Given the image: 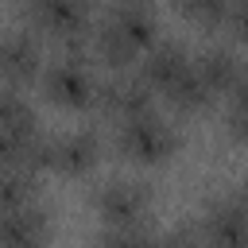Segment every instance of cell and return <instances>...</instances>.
Returning a JSON list of instances; mask_svg holds the SVG:
<instances>
[{
    "mask_svg": "<svg viewBox=\"0 0 248 248\" xmlns=\"http://www.w3.org/2000/svg\"><path fill=\"white\" fill-rule=\"evenodd\" d=\"M23 16H27V27L39 39H54L58 50H89L97 0H31Z\"/></svg>",
    "mask_w": 248,
    "mask_h": 248,
    "instance_id": "obj_1",
    "label": "cell"
},
{
    "mask_svg": "<svg viewBox=\"0 0 248 248\" xmlns=\"http://www.w3.org/2000/svg\"><path fill=\"white\" fill-rule=\"evenodd\" d=\"M89 50H58L54 58H46L43 74H39V93L70 112H93V97H97V74L89 66Z\"/></svg>",
    "mask_w": 248,
    "mask_h": 248,
    "instance_id": "obj_2",
    "label": "cell"
},
{
    "mask_svg": "<svg viewBox=\"0 0 248 248\" xmlns=\"http://www.w3.org/2000/svg\"><path fill=\"white\" fill-rule=\"evenodd\" d=\"M182 147V132L174 120H167L163 112H143V116H132V120H120L112 124V151L128 163H140V167H155V163H167L174 151Z\"/></svg>",
    "mask_w": 248,
    "mask_h": 248,
    "instance_id": "obj_3",
    "label": "cell"
},
{
    "mask_svg": "<svg viewBox=\"0 0 248 248\" xmlns=\"http://www.w3.org/2000/svg\"><path fill=\"white\" fill-rule=\"evenodd\" d=\"M155 108V89L140 78V70H112L97 81V97H93V112L108 124L143 116Z\"/></svg>",
    "mask_w": 248,
    "mask_h": 248,
    "instance_id": "obj_4",
    "label": "cell"
},
{
    "mask_svg": "<svg viewBox=\"0 0 248 248\" xmlns=\"http://www.w3.org/2000/svg\"><path fill=\"white\" fill-rule=\"evenodd\" d=\"M209 248H248V186L213 194L198 217Z\"/></svg>",
    "mask_w": 248,
    "mask_h": 248,
    "instance_id": "obj_5",
    "label": "cell"
},
{
    "mask_svg": "<svg viewBox=\"0 0 248 248\" xmlns=\"http://www.w3.org/2000/svg\"><path fill=\"white\" fill-rule=\"evenodd\" d=\"M89 202L105 225H140V221H147V213L155 205V190L147 178L120 174V178H105L89 194Z\"/></svg>",
    "mask_w": 248,
    "mask_h": 248,
    "instance_id": "obj_6",
    "label": "cell"
},
{
    "mask_svg": "<svg viewBox=\"0 0 248 248\" xmlns=\"http://www.w3.org/2000/svg\"><path fill=\"white\" fill-rule=\"evenodd\" d=\"M46 58H43V39L31 27H0V85L27 89L39 85Z\"/></svg>",
    "mask_w": 248,
    "mask_h": 248,
    "instance_id": "obj_7",
    "label": "cell"
},
{
    "mask_svg": "<svg viewBox=\"0 0 248 248\" xmlns=\"http://www.w3.org/2000/svg\"><path fill=\"white\" fill-rule=\"evenodd\" d=\"M97 23L108 27V31H116L136 54H143L159 39L155 0H105V8L97 12Z\"/></svg>",
    "mask_w": 248,
    "mask_h": 248,
    "instance_id": "obj_8",
    "label": "cell"
},
{
    "mask_svg": "<svg viewBox=\"0 0 248 248\" xmlns=\"http://www.w3.org/2000/svg\"><path fill=\"white\" fill-rule=\"evenodd\" d=\"M105 155V140L93 128H70L62 136H54V170L66 178H81L89 174Z\"/></svg>",
    "mask_w": 248,
    "mask_h": 248,
    "instance_id": "obj_9",
    "label": "cell"
},
{
    "mask_svg": "<svg viewBox=\"0 0 248 248\" xmlns=\"http://www.w3.org/2000/svg\"><path fill=\"white\" fill-rule=\"evenodd\" d=\"M190 62H194V54L186 50V43H178V39H170V35H159V39L140 54L136 70H140V78H143L155 93H163Z\"/></svg>",
    "mask_w": 248,
    "mask_h": 248,
    "instance_id": "obj_10",
    "label": "cell"
},
{
    "mask_svg": "<svg viewBox=\"0 0 248 248\" xmlns=\"http://www.w3.org/2000/svg\"><path fill=\"white\" fill-rule=\"evenodd\" d=\"M194 70L213 89V97H229L236 89V81L244 78V62H240V54L229 43H205L194 54Z\"/></svg>",
    "mask_w": 248,
    "mask_h": 248,
    "instance_id": "obj_11",
    "label": "cell"
},
{
    "mask_svg": "<svg viewBox=\"0 0 248 248\" xmlns=\"http://www.w3.org/2000/svg\"><path fill=\"white\" fill-rule=\"evenodd\" d=\"M50 209L43 202H31L23 209H12L0 232V248H46L50 244Z\"/></svg>",
    "mask_w": 248,
    "mask_h": 248,
    "instance_id": "obj_12",
    "label": "cell"
},
{
    "mask_svg": "<svg viewBox=\"0 0 248 248\" xmlns=\"http://www.w3.org/2000/svg\"><path fill=\"white\" fill-rule=\"evenodd\" d=\"M159 97H163V101H167V105H170L178 116L205 112V108L217 101V97H213V89H209V85L202 81V74L194 70V62H190V66H186V70H182V74H178V78H174V81H170V85H167Z\"/></svg>",
    "mask_w": 248,
    "mask_h": 248,
    "instance_id": "obj_13",
    "label": "cell"
},
{
    "mask_svg": "<svg viewBox=\"0 0 248 248\" xmlns=\"http://www.w3.org/2000/svg\"><path fill=\"white\" fill-rule=\"evenodd\" d=\"M39 174L35 170H23V167H8L0 170V205L12 213V209H23L31 202H39Z\"/></svg>",
    "mask_w": 248,
    "mask_h": 248,
    "instance_id": "obj_14",
    "label": "cell"
},
{
    "mask_svg": "<svg viewBox=\"0 0 248 248\" xmlns=\"http://www.w3.org/2000/svg\"><path fill=\"white\" fill-rule=\"evenodd\" d=\"M0 132H39V112L23 89L0 85Z\"/></svg>",
    "mask_w": 248,
    "mask_h": 248,
    "instance_id": "obj_15",
    "label": "cell"
},
{
    "mask_svg": "<svg viewBox=\"0 0 248 248\" xmlns=\"http://www.w3.org/2000/svg\"><path fill=\"white\" fill-rule=\"evenodd\" d=\"M155 240H159V232L147 221H140V225H105L89 240V248H155Z\"/></svg>",
    "mask_w": 248,
    "mask_h": 248,
    "instance_id": "obj_16",
    "label": "cell"
},
{
    "mask_svg": "<svg viewBox=\"0 0 248 248\" xmlns=\"http://www.w3.org/2000/svg\"><path fill=\"white\" fill-rule=\"evenodd\" d=\"M174 8H178V16H186L194 27L217 31V27H225L232 0H174Z\"/></svg>",
    "mask_w": 248,
    "mask_h": 248,
    "instance_id": "obj_17",
    "label": "cell"
},
{
    "mask_svg": "<svg viewBox=\"0 0 248 248\" xmlns=\"http://www.w3.org/2000/svg\"><path fill=\"white\" fill-rule=\"evenodd\" d=\"M225 128L229 136L236 140H248V74L236 81V89L229 93V105H225Z\"/></svg>",
    "mask_w": 248,
    "mask_h": 248,
    "instance_id": "obj_18",
    "label": "cell"
},
{
    "mask_svg": "<svg viewBox=\"0 0 248 248\" xmlns=\"http://www.w3.org/2000/svg\"><path fill=\"white\" fill-rule=\"evenodd\" d=\"M155 248H209V240H205V232H202L198 221H178L174 229L159 232Z\"/></svg>",
    "mask_w": 248,
    "mask_h": 248,
    "instance_id": "obj_19",
    "label": "cell"
},
{
    "mask_svg": "<svg viewBox=\"0 0 248 248\" xmlns=\"http://www.w3.org/2000/svg\"><path fill=\"white\" fill-rule=\"evenodd\" d=\"M225 27L232 31V39H236V43H248V0H232Z\"/></svg>",
    "mask_w": 248,
    "mask_h": 248,
    "instance_id": "obj_20",
    "label": "cell"
},
{
    "mask_svg": "<svg viewBox=\"0 0 248 248\" xmlns=\"http://www.w3.org/2000/svg\"><path fill=\"white\" fill-rule=\"evenodd\" d=\"M4 221H8V209L0 205V232H4Z\"/></svg>",
    "mask_w": 248,
    "mask_h": 248,
    "instance_id": "obj_21",
    "label": "cell"
},
{
    "mask_svg": "<svg viewBox=\"0 0 248 248\" xmlns=\"http://www.w3.org/2000/svg\"><path fill=\"white\" fill-rule=\"evenodd\" d=\"M16 4H19V8H27V4H31V0H16Z\"/></svg>",
    "mask_w": 248,
    "mask_h": 248,
    "instance_id": "obj_22",
    "label": "cell"
},
{
    "mask_svg": "<svg viewBox=\"0 0 248 248\" xmlns=\"http://www.w3.org/2000/svg\"><path fill=\"white\" fill-rule=\"evenodd\" d=\"M155 244H159V240H155Z\"/></svg>",
    "mask_w": 248,
    "mask_h": 248,
    "instance_id": "obj_23",
    "label": "cell"
}]
</instances>
